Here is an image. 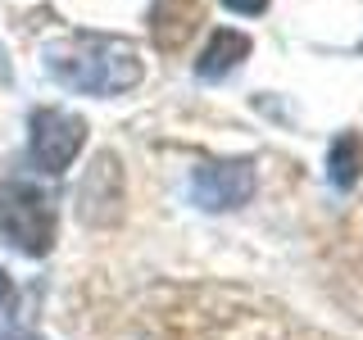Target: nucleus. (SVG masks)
<instances>
[{
  "instance_id": "nucleus-7",
  "label": "nucleus",
  "mask_w": 363,
  "mask_h": 340,
  "mask_svg": "<svg viewBox=\"0 0 363 340\" xmlns=\"http://www.w3.org/2000/svg\"><path fill=\"white\" fill-rule=\"evenodd\" d=\"M327 181L336 191H354L363 181V136L359 132H340L327 150Z\"/></svg>"
},
{
  "instance_id": "nucleus-2",
  "label": "nucleus",
  "mask_w": 363,
  "mask_h": 340,
  "mask_svg": "<svg viewBox=\"0 0 363 340\" xmlns=\"http://www.w3.org/2000/svg\"><path fill=\"white\" fill-rule=\"evenodd\" d=\"M60 236L55 204L32 181H0V241L28 259H45Z\"/></svg>"
},
{
  "instance_id": "nucleus-6",
  "label": "nucleus",
  "mask_w": 363,
  "mask_h": 340,
  "mask_svg": "<svg viewBox=\"0 0 363 340\" xmlns=\"http://www.w3.org/2000/svg\"><path fill=\"white\" fill-rule=\"evenodd\" d=\"M241 60H250V37L245 32H232V28H218L204 45V55L196 60V77L200 82H223L227 73H236Z\"/></svg>"
},
{
  "instance_id": "nucleus-4",
  "label": "nucleus",
  "mask_w": 363,
  "mask_h": 340,
  "mask_svg": "<svg viewBox=\"0 0 363 340\" xmlns=\"http://www.w3.org/2000/svg\"><path fill=\"white\" fill-rule=\"evenodd\" d=\"M255 196V164L250 159H218V164H200L191 173V200L204 213H232Z\"/></svg>"
},
{
  "instance_id": "nucleus-8",
  "label": "nucleus",
  "mask_w": 363,
  "mask_h": 340,
  "mask_svg": "<svg viewBox=\"0 0 363 340\" xmlns=\"http://www.w3.org/2000/svg\"><path fill=\"white\" fill-rule=\"evenodd\" d=\"M232 14H245V18H255V14H264L268 9V0H223Z\"/></svg>"
},
{
  "instance_id": "nucleus-5",
  "label": "nucleus",
  "mask_w": 363,
  "mask_h": 340,
  "mask_svg": "<svg viewBox=\"0 0 363 340\" xmlns=\"http://www.w3.org/2000/svg\"><path fill=\"white\" fill-rule=\"evenodd\" d=\"M200 28V0H150V37L164 55H177Z\"/></svg>"
},
{
  "instance_id": "nucleus-10",
  "label": "nucleus",
  "mask_w": 363,
  "mask_h": 340,
  "mask_svg": "<svg viewBox=\"0 0 363 340\" xmlns=\"http://www.w3.org/2000/svg\"><path fill=\"white\" fill-rule=\"evenodd\" d=\"M5 340H37V336H18V332H14V336H5Z\"/></svg>"
},
{
  "instance_id": "nucleus-9",
  "label": "nucleus",
  "mask_w": 363,
  "mask_h": 340,
  "mask_svg": "<svg viewBox=\"0 0 363 340\" xmlns=\"http://www.w3.org/2000/svg\"><path fill=\"white\" fill-rule=\"evenodd\" d=\"M9 309H14V277L0 268V317H5Z\"/></svg>"
},
{
  "instance_id": "nucleus-1",
  "label": "nucleus",
  "mask_w": 363,
  "mask_h": 340,
  "mask_svg": "<svg viewBox=\"0 0 363 340\" xmlns=\"http://www.w3.org/2000/svg\"><path fill=\"white\" fill-rule=\"evenodd\" d=\"M45 73L60 86L77 91V96H123L145 77L141 55L118 37H91V32H73V37H55L45 45Z\"/></svg>"
},
{
  "instance_id": "nucleus-3",
  "label": "nucleus",
  "mask_w": 363,
  "mask_h": 340,
  "mask_svg": "<svg viewBox=\"0 0 363 340\" xmlns=\"http://www.w3.org/2000/svg\"><path fill=\"white\" fill-rule=\"evenodd\" d=\"M82 145H86V118H77L68 109L28 113V154L41 173H50V177L68 173V164L82 154Z\"/></svg>"
}]
</instances>
